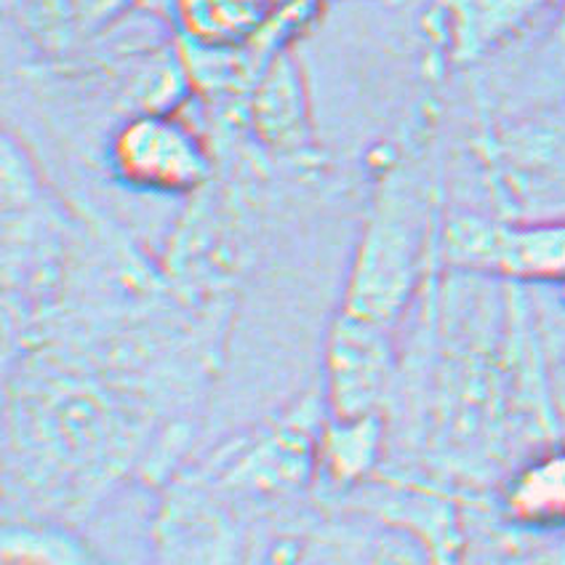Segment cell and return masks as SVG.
<instances>
[{
  "mask_svg": "<svg viewBox=\"0 0 565 565\" xmlns=\"http://www.w3.org/2000/svg\"><path fill=\"white\" fill-rule=\"evenodd\" d=\"M547 56L557 78L565 81V0H557V17L550 32Z\"/></svg>",
  "mask_w": 565,
  "mask_h": 565,
  "instance_id": "7c38bea8",
  "label": "cell"
},
{
  "mask_svg": "<svg viewBox=\"0 0 565 565\" xmlns=\"http://www.w3.org/2000/svg\"><path fill=\"white\" fill-rule=\"evenodd\" d=\"M557 294H561V301H563V307H565V280L557 282Z\"/></svg>",
  "mask_w": 565,
  "mask_h": 565,
  "instance_id": "4fadbf2b",
  "label": "cell"
},
{
  "mask_svg": "<svg viewBox=\"0 0 565 565\" xmlns=\"http://www.w3.org/2000/svg\"><path fill=\"white\" fill-rule=\"evenodd\" d=\"M252 525L198 472L177 475L150 525L152 565H243Z\"/></svg>",
  "mask_w": 565,
  "mask_h": 565,
  "instance_id": "5b68a950",
  "label": "cell"
},
{
  "mask_svg": "<svg viewBox=\"0 0 565 565\" xmlns=\"http://www.w3.org/2000/svg\"><path fill=\"white\" fill-rule=\"evenodd\" d=\"M273 0H177V14L201 46L233 49L246 43L267 22Z\"/></svg>",
  "mask_w": 565,
  "mask_h": 565,
  "instance_id": "30bf717a",
  "label": "cell"
},
{
  "mask_svg": "<svg viewBox=\"0 0 565 565\" xmlns=\"http://www.w3.org/2000/svg\"><path fill=\"white\" fill-rule=\"evenodd\" d=\"M502 518L512 529L531 534L565 531V443L547 446L520 461L504 480Z\"/></svg>",
  "mask_w": 565,
  "mask_h": 565,
  "instance_id": "9c48e42d",
  "label": "cell"
},
{
  "mask_svg": "<svg viewBox=\"0 0 565 565\" xmlns=\"http://www.w3.org/2000/svg\"><path fill=\"white\" fill-rule=\"evenodd\" d=\"M429 235V184L403 171H390L347 282L342 312L393 331L422 280Z\"/></svg>",
  "mask_w": 565,
  "mask_h": 565,
  "instance_id": "7a4b0ae2",
  "label": "cell"
},
{
  "mask_svg": "<svg viewBox=\"0 0 565 565\" xmlns=\"http://www.w3.org/2000/svg\"><path fill=\"white\" fill-rule=\"evenodd\" d=\"M393 376V331L339 312L326 347V403L331 419H361L379 414Z\"/></svg>",
  "mask_w": 565,
  "mask_h": 565,
  "instance_id": "52a82bcc",
  "label": "cell"
},
{
  "mask_svg": "<svg viewBox=\"0 0 565 565\" xmlns=\"http://www.w3.org/2000/svg\"><path fill=\"white\" fill-rule=\"evenodd\" d=\"M440 254L461 273L518 282L565 280V220H488L451 214L440 227Z\"/></svg>",
  "mask_w": 565,
  "mask_h": 565,
  "instance_id": "277c9868",
  "label": "cell"
},
{
  "mask_svg": "<svg viewBox=\"0 0 565 565\" xmlns=\"http://www.w3.org/2000/svg\"><path fill=\"white\" fill-rule=\"evenodd\" d=\"M557 0H435L429 19L454 64L483 60Z\"/></svg>",
  "mask_w": 565,
  "mask_h": 565,
  "instance_id": "ba28073f",
  "label": "cell"
},
{
  "mask_svg": "<svg viewBox=\"0 0 565 565\" xmlns=\"http://www.w3.org/2000/svg\"><path fill=\"white\" fill-rule=\"evenodd\" d=\"M483 158L499 198L523 220H565L563 105L502 124L483 139Z\"/></svg>",
  "mask_w": 565,
  "mask_h": 565,
  "instance_id": "3957f363",
  "label": "cell"
},
{
  "mask_svg": "<svg viewBox=\"0 0 565 565\" xmlns=\"http://www.w3.org/2000/svg\"><path fill=\"white\" fill-rule=\"evenodd\" d=\"M113 169L126 184L160 195H184L209 179L211 160L195 128L169 113H141L113 139Z\"/></svg>",
  "mask_w": 565,
  "mask_h": 565,
  "instance_id": "8992f818",
  "label": "cell"
},
{
  "mask_svg": "<svg viewBox=\"0 0 565 565\" xmlns=\"http://www.w3.org/2000/svg\"><path fill=\"white\" fill-rule=\"evenodd\" d=\"M459 565H536L529 557L520 555L518 550H510V544H461Z\"/></svg>",
  "mask_w": 565,
  "mask_h": 565,
  "instance_id": "8fae6325",
  "label": "cell"
},
{
  "mask_svg": "<svg viewBox=\"0 0 565 565\" xmlns=\"http://www.w3.org/2000/svg\"><path fill=\"white\" fill-rule=\"evenodd\" d=\"M320 433V406L307 397L280 419L227 440L192 472L222 493L254 529L262 520L305 504L307 488L318 480Z\"/></svg>",
  "mask_w": 565,
  "mask_h": 565,
  "instance_id": "6da1fadb",
  "label": "cell"
}]
</instances>
